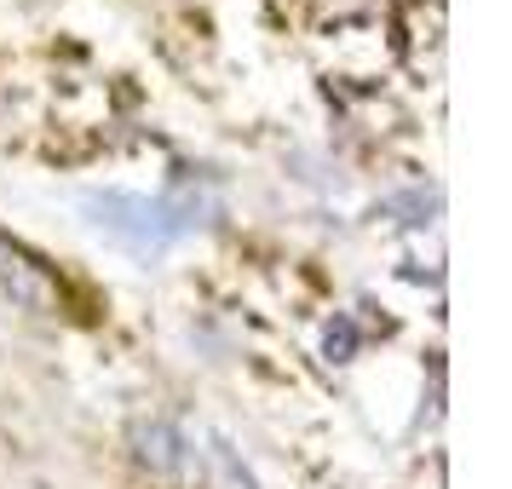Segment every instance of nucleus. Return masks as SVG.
<instances>
[{"label":"nucleus","instance_id":"f257e3e1","mask_svg":"<svg viewBox=\"0 0 512 489\" xmlns=\"http://www.w3.org/2000/svg\"><path fill=\"white\" fill-rule=\"evenodd\" d=\"M93 231H104L110 242L133 248V254H167L173 242H185L208 225V202L179 196V202H144V196H87L81 202Z\"/></svg>","mask_w":512,"mask_h":489},{"label":"nucleus","instance_id":"f03ea898","mask_svg":"<svg viewBox=\"0 0 512 489\" xmlns=\"http://www.w3.org/2000/svg\"><path fill=\"white\" fill-rule=\"evenodd\" d=\"M0 294H6L12 305H24V311H35V317L64 311V288L47 277L41 259L29 254V248H18L6 231H0Z\"/></svg>","mask_w":512,"mask_h":489},{"label":"nucleus","instance_id":"7ed1b4c3","mask_svg":"<svg viewBox=\"0 0 512 489\" xmlns=\"http://www.w3.org/2000/svg\"><path fill=\"white\" fill-rule=\"evenodd\" d=\"M133 455L139 466H150L156 478H190L196 472V449L179 426H167V420H139L133 426Z\"/></svg>","mask_w":512,"mask_h":489}]
</instances>
